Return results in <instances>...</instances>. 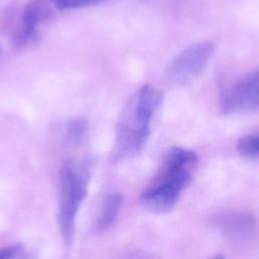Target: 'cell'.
<instances>
[{
	"instance_id": "obj_13",
	"label": "cell",
	"mask_w": 259,
	"mask_h": 259,
	"mask_svg": "<svg viewBox=\"0 0 259 259\" xmlns=\"http://www.w3.org/2000/svg\"><path fill=\"white\" fill-rule=\"evenodd\" d=\"M0 53H1V50H0Z\"/></svg>"
},
{
	"instance_id": "obj_1",
	"label": "cell",
	"mask_w": 259,
	"mask_h": 259,
	"mask_svg": "<svg viewBox=\"0 0 259 259\" xmlns=\"http://www.w3.org/2000/svg\"><path fill=\"white\" fill-rule=\"evenodd\" d=\"M162 102L159 90L144 85L123 107L116 125L109 160L117 163L141 153L151 132V124Z\"/></svg>"
},
{
	"instance_id": "obj_5",
	"label": "cell",
	"mask_w": 259,
	"mask_h": 259,
	"mask_svg": "<svg viewBox=\"0 0 259 259\" xmlns=\"http://www.w3.org/2000/svg\"><path fill=\"white\" fill-rule=\"evenodd\" d=\"M258 70H255L239 79L224 95L223 110L225 113L247 112L257 109Z\"/></svg>"
},
{
	"instance_id": "obj_10",
	"label": "cell",
	"mask_w": 259,
	"mask_h": 259,
	"mask_svg": "<svg viewBox=\"0 0 259 259\" xmlns=\"http://www.w3.org/2000/svg\"><path fill=\"white\" fill-rule=\"evenodd\" d=\"M87 123L82 117H76L70 120L67 127V139L70 144H79L85 137Z\"/></svg>"
},
{
	"instance_id": "obj_2",
	"label": "cell",
	"mask_w": 259,
	"mask_h": 259,
	"mask_svg": "<svg viewBox=\"0 0 259 259\" xmlns=\"http://www.w3.org/2000/svg\"><path fill=\"white\" fill-rule=\"evenodd\" d=\"M196 153L171 148L163 158L153 182L143 191L141 203L154 213H165L174 208L182 191L190 184L197 165Z\"/></svg>"
},
{
	"instance_id": "obj_3",
	"label": "cell",
	"mask_w": 259,
	"mask_h": 259,
	"mask_svg": "<svg viewBox=\"0 0 259 259\" xmlns=\"http://www.w3.org/2000/svg\"><path fill=\"white\" fill-rule=\"evenodd\" d=\"M93 169L90 158L67 160L60 171V204L58 221L61 236L67 246L74 243L78 209L87 196Z\"/></svg>"
},
{
	"instance_id": "obj_9",
	"label": "cell",
	"mask_w": 259,
	"mask_h": 259,
	"mask_svg": "<svg viewBox=\"0 0 259 259\" xmlns=\"http://www.w3.org/2000/svg\"><path fill=\"white\" fill-rule=\"evenodd\" d=\"M238 152L250 159H256L259 154V137L257 134L242 137L237 144Z\"/></svg>"
},
{
	"instance_id": "obj_12",
	"label": "cell",
	"mask_w": 259,
	"mask_h": 259,
	"mask_svg": "<svg viewBox=\"0 0 259 259\" xmlns=\"http://www.w3.org/2000/svg\"><path fill=\"white\" fill-rule=\"evenodd\" d=\"M21 251H22L21 245H13V246L2 248V249H0V259L14 257V256H16V254L20 253Z\"/></svg>"
},
{
	"instance_id": "obj_8",
	"label": "cell",
	"mask_w": 259,
	"mask_h": 259,
	"mask_svg": "<svg viewBox=\"0 0 259 259\" xmlns=\"http://www.w3.org/2000/svg\"><path fill=\"white\" fill-rule=\"evenodd\" d=\"M121 203L122 196L118 193L109 194L104 199L94 225V229L96 232H104L114 223L118 215Z\"/></svg>"
},
{
	"instance_id": "obj_6",
	"label": "cell",
	"mask_w": 259,
	"mask_h": 259,
	"mask_svg": "<svg viewBox=\"0 0 259 259\" xmlns=\"http://www.w3.org/2000/svg\"><path fill=\"white\" fill-rule=\"evenodd\" d=\"M210 222L229 240L236 243L252 240L256 232V220L250 212L232 210L218 212L211 217Z\"/></svg>"
},
{
	"instance_id": "obj_7",
	"label": "cell",
	"mask_w": 259,
	"mask_h": 259,
	"mask_svg": "<svg viewBox=\"0 0 259 259\" xmlns=\"http://www.w3.org/2000/svg\"><path fill=\"white\" fill-rule=\"evenodd\" d=\"M52 5L51 0H31L25 5L21 16V27L16 37L18 46H29L38 39L37 26L51 17Z\"/></svg>"
},
{
	"instance_id": "obj_11",
	"label": "cell",
	"mask_w": 259,
	"mask_h": 259,
	"mask_svg": "<svg viewBox=\"0 0 259 259\" xmlns=\"http://www.w3.org/2000/svg\"><path fill=\"white\" fill-rule=\"evenodd\" d=\"M104 0H51L53 5L60 10L77 9L98 4Z\"/></svg>"
},
{
	"instance_id": "obj_4",
	"label": "cell",
	"mask_w": 259,
	"mask_h": 259,
	"mask_svg": "<svg viewBox=\"0 0 259 259\" xmlns=\"http://www.w3.org/2000/svg\"><path fill=\"white\" fill-rule=\"evenodd\" d=\"M213 45L210 41H199L185 48L168 65L166 76L176 84H186L196 79L205 69Z\"/></svg>"
}]
</instances>
